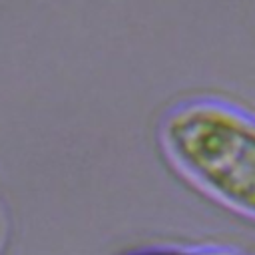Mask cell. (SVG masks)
<instances>
[{
    "label": "cell",
    "instance_id": "obj_1",
    "mask_svg": "<svg viewBox=\"0 0 255 255\" xmlns=\"http://www.w3.org/2000/svg\"><path fill=\"white\" fill-rule=\"evenodd\" d=\"M165 161L221 207L255 221V114L217 98L193 96L157 122Z\"/></svg>",
    "mask_w": 255,
    "mask_h": 255
},
{
    "label": "cell",
    "instance_id": "obj_2",
    "mask_svg": "<svg viewBox=\"0 0 255 255\" xmlns=\"http://www.w3.org/2000/svg\"><path fill=\"white\" fill-rule=\"evenodd\" d=\"M128 255H243L227 245H153L131 251Z\"/></svg>",
    "mask_w": 255,
    "mask_h": 255
}]
</instances>
